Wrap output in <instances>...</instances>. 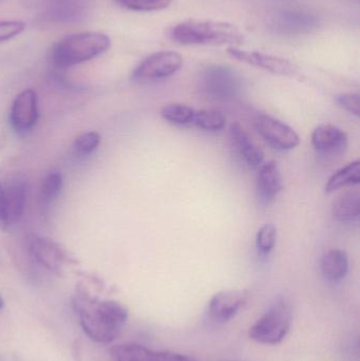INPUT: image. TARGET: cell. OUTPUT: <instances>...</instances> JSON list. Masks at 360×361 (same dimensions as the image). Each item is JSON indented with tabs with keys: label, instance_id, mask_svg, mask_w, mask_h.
<instances>
[{
	"label": "cell",
	"instance_id": "11",
	"mask_svg": "<svg viewBox=\"0 0 360 361\" xmlns=\"http://www.w3.org/2000/svg\"><path fill=\"white\" fill-rule=\"evenodd\" d=\"M247 300L249 295L244 290H222L209 301L207 316L215 324H225L242 311Z\"/></svg>",
	"mask_w": 360,
	"mask_h": 361
},
{
	"label": "cell",
	"instance_id": "16",
	"mask_svg": "<svg viewBox=\"0 0 360 361\" xmlns=\"http://www.w3.org/2000/svg\"><path fill=\"white\" fill-rule=\"evenodd\" d=\"M313 147L319 154H340L348 147V135L331 124L321 125L312 133Z\"/></svg>",
	"mask_w": 360,
	"mask_h": 361
},
{
	"label": "cell",
	"instance_id": "18",
	"mask_svg": "<svg viewBox=\"0 0 360 361\" xmlns=\"http://www.w3.org/2000/svg\"><path fill=\"white\" fill-rule=\"evenodd\" d=\"M321 267V273L328 281H340L348 274V255L342 250H329L323 255Z\"/></svg>",
	"mask_w": 360,
	"mask_h": 361
},
{
	"label": "cell",
	"instance_id": "27",
	"mask_svg": "<svg viewBox=\"0 0 360 361\" xmlns=\"http://www.w3.org/2000/svg\"><path fill=\"white\" fill-rule=\"evenodd\" d=\"M25 21L0 20V44L16 37L25 31Z\"/></svg>",
	"mask_w": 360,
	"mask_h": 361
},
{
	"label": "cell",
	"instance_id": "12",
	"mask_svg": "<svg viewBox=\"0 0 360 361\" xmlns=\"http://www.w3.org/2000/svg\"><path fill=\"white\" fill-rule=\"evenodd\" d=\"M228 53L236 61L266 70L277 75L291 76L297 73L298 71V67L295 63H292L289 59L275 56V55L266 54L257 51L240 50L235 47L228 48Z\"/></svg>",
	"mask_w": 360,
	"mask_h": 361
},
{
	"label": "cell",
	"instance_id": "5",
	"mask_svg": "<svg viewBox=\"0 0 360 361\" xmlns=\"http://www.w3.org/2000/svg\"><path fill=\"white\" fill-rule=\"evenodd\" d=\"M201 92L215 101H230L238 97L242 89L240 76L226 66H209L199 78Z\"/></svg>",
	"mask_w": 360,
	"mask_h": 361
},
{
	"label": "cell",
	"instance_id": "9",
	"mask_svg": "<svg viewBox=\"0 0 360 361\" xmlns=\"http://www.w3.org/2000/svg\"><path fill=\"white\" fill-rule=\"evenodd\" d=\"M270 25L273 31L280 35L299 36L315 31L318 27L319 19L302 8H285L272 17Z\"/></svg>",
	"mask_w": 360,
	"mask_h": 361
},
{
	"label": "cell",
	"instance_id": "26",
	"mask_svg": "<svg viewBox=\"0 0 360 361\" xmlns=\"http://www.w3.org/2000/svg\"><path fill=\"white\" fill-rule=\"evenodd\" d=\"M101 143V135L97 131L82 133L76 137L73 144V149L78 157H87L94 152Z\"/></svg>",
	"mask_w": 360,
	"mask_h": 361
},
{
	"label": "cell",
	"instance_id": "3",
	"mask_svg": "<svg viewBox=\"0 0 360 361\" xmlns=\"http://www.w3.org/2000/svg\"><path fill=\"white\" fill-rule=\"evenodd\" d=\"M110 47L109 36L99 32L71 34L53 47L51 61L58 69H67L101 56Z\"/></svg>",
	"mask_w": 360,
	"mask_h": 361
},
{
	"label": "cell",
	"instance_id": "15",
	"mask_svg": "<svg viewBox=\"0 0 360 361\" xmlns=\"http://www.w3.org/2000/svg\"><path fill=\"white\" fill-rule=\"evenodd\" d=\"M230 137L232 147L247 166L256 169L263 164V152L240 124L232 123L230 125Z\"/></svg>",
	"mask_w": 360,
	"mask_h": 361
},
{
	"label": "cell",
	"instance_id": "19",
	"mask_svg": "<svg viewBox=\"0 0 360 361\" xmlns=\"http://www.w3.org/2000/svg\"><path fill=\"white\" fill-rule=\"evenodd\" d=\"M334 218L340 222H353L360 216V195L359 192H347L338 197L333 204Z\"/></svg>",
	"mask_w": 360,
	"mask_h": 361
},
{
	"label": "cell",
	"instance_id": "22",
	"mask_svg": "<svg viewBox=\"0 0 360 361\" xmlns=\"http://www.w3.org/2000/svg\"><path fill=\"white\" fill-rule=\"evenodd\" d=\"M194 109L184 104L173 103L164 106L161 110L163 120L178 126L192 125Z\"/></svg>",
	"mask_w": 360,
	"mask_h": 361
},
{
	"label": "cell",
	"instance_id": "29",
	"mask_svg": "<svg viewBox=\"0 0 360 361\" xmlns=\"http://www.w3.org/2000/svg\"><path fill=\"white\" fill-rule=\"evenodd\" d=\"M4 299H2V297L0 296V311H1L2 309H4Z\"/></svg>",
	"mask_w": 360,
	"mask_h": 361
},
{
	"label": "cell",
	"instance_id": "13",
	"mask_svg": "<svg viewBox=\"0 0 360 361\" xmlns=\"http://www.w3.org/2000/svg\"><path fill=\"white\" fill-rule=\"evenodd\" d=\"M37 95L32 89L21 91L13 102L10 110V124L16 133L31 130L37 122Z\"/></svg>",
	"mask_w": 360,
	"mask_h": 361
},
{
	"label": "cell",
	"instance_id": "6",
	"mask_svg": "<svg viewBox=\"0 0 360 361\" xmlns=\"http://www.w3.org/2000/svg\"><path fill=\"white\" fill-rule=\"evenodd\" d=\"M183 66V57L173 51H160L146 57L133 70L131 80L137 84H147L165 80L177 73Z\"/></svg>",
	"mask_w": 360,
	"mask_h": 361
},
{
	"label": "cell",
	"instance_id": "21",
	"mask_svg": "<svg viewBox=\"0 0 360 361\" xmlns=\"http://www.w3.org/2000/svg\"><path fill=\"white\" fill-rule=\"evenodd\" d=\"M192 125L205 131H220L225 127L226 116L217 110H194Z\"/></svg>",
	"mask_w": 360,
	"mask_h": 361
},
{
	"label": "cell",
	"instance_id": "20",
	"mask_svg": "<svg viewBox=\"0 0 360 361\" xmlns=\"http://www.w3.org/2000/svg\"><path fill=\"white\" fill-rule=\"evenodd\" d=\"M360 183V162L350 163L340 169L337 173H334L325 185V191L328 193L334 192L342 187L349 186V185H359Z\"/></svg>",
	"mask_w": 360,
	"mask_h": 361
},
{
	"label": "cell",
	"instance_id": "8",
	"mask_svg": "<svg viewBox=\"0 0 360 361\" xmlns=\"http://www.w3.org/2000/svg\"><path fill=\"white\" fill-rule=\"evenodd\" d=\"M260 137L273 148L281 152L295 149L300 144L298 133L292 127L268 114H260L254 121Z\"/></svg>",
	"mask_w": 360,
	"mask_h": 361
},
{
	"label": "cell",
	"instance_id": "7",
	"mask_svg": "<svg viewBox=\"0 0 360 361\" xmlns=\"http://www.w3.org/2000/svg\"><path fill=\"white\" fill-rule=\"evenodd\" d=\"M27 201V187L23 180L0 182V229L10 231L23 218Z\"/></svg>",
	"mask_w": 360,
	"mask_h": 361
},
{
	"label": "cell",
	"instance_id": "4",
	"mask_svg": "<svg viewBox=\"0 0 360 361\" xmlns=\"http://www.w3.org/2000/svg\"><path fill=\"white\" fill-rule=\"evenodd\" d=\"M292 322L293 312L291 303L285 297H279L251 326L249 337L260 345H279L289 334Z\"/></svg>",
	"mask_w": 360,
	"mask_h": 361
},
{
	"label": "cell",
	"instance_id": "14",
	"mask_svg": "<svg viewBox=\"0 0 360 361\" xmlns=\"http://www.w3.org/2000/svg\"><path fill=\"white\" fill-rule=\"evenodd\" d=\"M114 361H192L183 354L170 351H156L137 343H123L112 348Z\"/></svg>",
	"mask_w": 360,
	"mask_h": 361
},
{
	"label": "cell",
	"instance_id": "24",
	"mask_svg": "<svg viewBox=\"0 0 360 361\" xmlns=\"http://www.w3.org/2000/svg\"><path fill=\"white\" fill-rule=\"evenodd\" d=\"M63 189V176L59 173H51L46 176L40 187V197L44 203L54 201Z\"/></svg>",
	"mask_w": 360,
	"mask_h": 361
},
{
	"label": "cell",
	"instance_id": "23",
	"mask_svg": "<svg viewBox=\"0 0 360 361\" xmlns=\"http://www.w3.org/2000/svg\"><path fill=\"white\" fill-rule=\"evenodd\" d=\"M120 6L137 12H154L170 6L171 0H116Z\"/></svg>",
	"mask_w": 360,
	"mask_h": 361
},
{
	"label": "cell",
	"instance_id": "25",
	"mask_svg": "<svg viewBox=\"0 0 360 361\" xmlns=\"http://www.w3.org/2000/svg\"><path fill=\"white\" fill-rule=\"evenodd\" d=\"M277 228L272 223H266L259 229L256 238V246L260 254L266 256L276 244Z\"/></svg>",
	"mask_w": 360,
	"mask_h": 361
},
{
	"label": "cell",
	"instance_id": "1",
	"mask_svg": "<svg viewBox=\"0 0 360 361\" xmlns=\"http://www.w3.org/2000/svg\"><path fill=\"white\" fill-rule=\"evenodd\" d=\"M73 307L85 334L99 345L113 343L128 320V310L116 300H101L84 290L73 297Z\"/></svg>",
	"mask_w": 360,
	"mask_h": 361
},
{
	"label": "cell",
	"instance_id": "10",
	"mask_svg": "<svg viewBox=\"0 0 360 361\" xmlns=\"http://www.w3.org/2000/svg\"><path fill=\"white\" fill-rule=\"evenodd\" d=\"M29 250L38 264L55 275H63L69 265L67 252L58 243L49 238L31 235L29 239Z\"/></svg>",
	"mask_w": 360,
	"mask_h": 361
},
{
	"label": "cell",
	"instance_id": "28",
	"mask_svg": "<svg viewBox=\"0 0 360 361\" xmlns=\"http://www.w3.org/2000/svg\"><path fill=\"white\" fill-rule=\"evenodd\" d=\"M338 105L352 116L359 118L360 95L359 93H344L336 97Z\"/></svg>",
	"mask_w": 360,
	"mask_h": 361
},
{
	"label": "cell",
	"instance_id": "2",
	"mask_svg": "<svg viewBox=\"0 0 360 361\" xmlns=\"http://www.w3.org/2000/svg\"><path fill=\"white\" fill-rule=\"evenodd\" d=\"M170 38L183 46H239L244 39L237 25L225 21L188 19L171 29Z\"/></svg>",
	"mask_w": 360,
	"mask_h": 361
},
{
	"label": "cell",
	"instance_id": "17",
	"mask_svg": "<svg viewBox=\"0 0 360 361\" xmlns=\"http://www.w3.org/2000/svg\"><path fill=\"white\" fill-rule=\"evenodd\" d=\"M283 189V176L278 164L274 161L262 164L257 175V192L261 202L272 203Z\"/></svg>",
	"mask_w": 360,
	"mask_h": 361
}]
</instances>
